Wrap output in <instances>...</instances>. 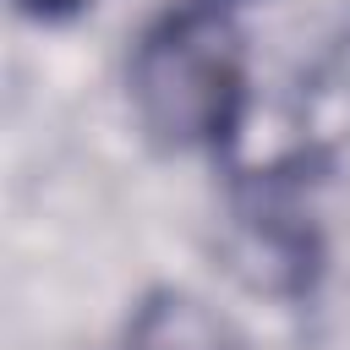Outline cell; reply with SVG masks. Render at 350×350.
Listing matches in <instances>:
<instances>
[{
	"instance_id": "obj_1",
	"label": "cell",
	"mask_w": 350,
	"mask_h": 350,
	"mask_svg": "<svg viewBox=\"0 0 350 350\" xmlns=\"http://www.w3.org/2000/svg\"><path fill=\"white\" fill-rule=\"evenodd\" d=\"M131 104L159 148H224L246 104V49L219 5H170L131 49Z\"/></svg>"
},
{
	"instance_id": "obj_2",
	"label": "cell",
	"mask_w": 350,
	"mask_h": 350,
	"mask_svg": "<svg viewBox=\"0 0 350 350\" xmlns=\"http://www.w3.org/2000/svg\"><path fill=\"white\" fill-rule=\"evenodd\" d=\"M126 350H230V339L202 301L180 290H153L131 317Z\"/></svg>"
},
{
	"instance_id": "obj_3",
	"label": "cell",
	"mask_w": 350,
	"mask_h": 350,
	"mask_svg": "<svg viewBox=\"0 0 350 350\" xmlns=\"http://www.w3.org/2000/svg\"><path fill=\"white\" fill-rule=\"evenodd\" d=\"M22 16H33V22H66V16H77V11H88L93 0H11Z\"/></svg>"
}]
</instances>
